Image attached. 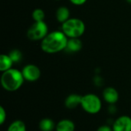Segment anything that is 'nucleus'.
<instances>
[{
  "mask_svg": "<svg viewBox=\"0 0 131 131\" xmlns=\"http://www.w3.org/2000/svg\"><path fill=\"white\" fill-rule=\"evenodd\" d=\"M68 38L62 31H54L48 33L41 42V48L43 51L48 54H54L66 49Z\"/></svg>",
  "mask_w": 131,
  "mask_h": 131,
  "instance_id": "f257e3e1",
  "label": "nucleus"
},
{
  "mask_svg": "<svg viewBox=\"0 0 131 131\" xmlns=\"http://www.w3.org/2000/svg\"><path fill=\"white\" fill-rule=\"evenodd\" d=\"M25 78L22 72L15 68H11L2 72L1 84L2 88L10 92L18 91L23 84Z\"/></svg>",
  "mask_w": 131,
  "mask_h": 131,
  "instance_id": "f03ea898",
  "label": "nucleus"
},
{
  "mask_svg": "<svg viewBox=\"0 0 131 131\" xmlns=\"http://www.w3.org/2000/svg\"><path fill=\"white\" fill-rule=\"evenodd\" d=\"M61 30L68 38H79L85 31V25L80 18H72L62 23Z\"/></svg>",
  "mask_w": 131,
  "mask_h": 131,
  "instance_id": "7ed1b4c3",
  "label": "nucleus"
},
{
  "mask_svg": "<svg viewBox=\"0 0 131 131\" xmlns=\"http://www.w3.org/2000/svg\"><path fill=\"white\" fill-rule=\"evenodd\" d=\"M81 106L85 112L91 114H96L101 111L102 103L96 94H87L82 96Z\"/></svg>",
  "mask_w": 131,
  "mask_h": 131,
  "instance_id": "20e7f679",
  "label": "nucleus"
},
{
  "mask_svg": "<svg viewBox=\"0 0 131 131\" xmlns=\"http://www.w3.org/2000/svg\"><path fill=\"white\" fill-rule=\"evenodd\" d=\"M48 34V27L44 21H35L27 31V36L31 41L42 40Z\"/></svg>",
  "mask_w": 131,
  "mask_h": 131,
  "instance_id": "39448f33",
  "label": "nucleus"
},
{
  "mask_svg": "<svg viewBox=\"0 0 131 131\" xmlns=\"http://www.w3.org/2000/svg\"><path fill=\"white\" fill-rule=\"evenodd\" d=\"M22 74L25 81L34 82L39 79L41 76V71L39 68L35 64H27L25 65L22 71Z\"/></svg>",
  "mask_w": 131,
  "mask_h": 131,
  "instance_id": "423d86ee",
  "label": "nucleus"
},
{
  "mask_svg": "<svg viewBox=\"0 0 131 131\" xmlns=\"http://www.w3.org/2000/svg\"><path fill=\"white\" fill-rule=\"evenodd\" d=\"M113 131H131V117L127 115L119 117L113 124Z\"/></svg>",
  "mask_w": 131,
  "mask_h": 131,
  "instance_id": "0eeeda50",
  "label": "nucleus"
},
{
  "mask_svg": "<svg viewBox=\"0 0 131 131\" xmlns=\"http://www.w3.org/2000/svg\"><path fill=\"white\" fill-rule=\"evenodd\" d=\"M103 97L107 103L114 104L119 100V94L114 88L107 87L103 91Z\"/></svg>",
  "mask_w": 131,
  "mask_h": 131,
  "instance_id": "6e6552de",
  "label": "nucleus"
},
{
  "mask_svg": "<svg viewBox=\"0 0 131 131\" xmlns=\"http://www.w3.org/2000/svg\"><path fill=\"white\" fill-rule=\"evenodd\" d=\"M81 99H82V96L78 94H71L66 97L64 101V105L68 109L70 110L75 109L79 105H81Z\"/></svg>",
  "mask_w": 131,
  "mask_h": 131,
  "instance_id": "1a4fd4ad",
  "label": "nucleus"
},
{
  "mask_svg": "<svg viewBox=\"0 0 131 131\" xmlns=\"http://www.w3.org/2000/svg\"><path fill=\"white\" fill-rule=\"evenodd\" d=\"M55 130L56 131H74L75 124L69 119H63L58 122Z\"/></svg>",
  "mask_w": 131,
  "mask_h": 131,
  "instance_id": "9d476101",
  "label": "nucleus"
},
{
  "mask_svg": "<svg viewBox=\"0 0 131 131\" xmlns=\"http://www.w3.org/2000/svg\"><path fill=\"white\" fill-rule=\"evenodd\" d=\"M82 48V43L79 38H68L66 50L70 52H78Z\"/></svg>",
  "mask_w": 131,
  "mask_h": 131,
  "instance_id": "9b49d317",
  "label": "nucleus"
},
{
  "mask_svg": "<svg viewBox=\"0 0 131 131\" xmlns=\"http://www.w3.org/2000/svg\"><path fill=\"white\" fill-rule=\"evenodd\" d=\"M56 18L61 23L65 22L67 20H68L70 18L69 9L65 6L59 7L56 11Z\"/></svg>",
  "mask_w": 131,
  "mask_h": 131,
  "instance_id": "f8f14e48",
  "label": "nucleus"
},
{
  "mask_svg": "<svg viewBox=\"0 0 131 131\" xmlns=\"http://www.w3.org/2000/svg\"><path fill=\"white\" fill-rule=\"evenodd\" d=\"M13 64L14 63L8 54L7 55L2 54L0 55V71L2 72H4L12 68V67Z\"/></svg>",
  "mask_w": 131,
  "mask_h": 131,
  "instance_id": "ddd939ff",
  "label": "nucleus"
},
{
  "mask_svg": "<svg viewBox=\"0 0 131 131\" xmlns=\"http://www.w3.org/2000/svg\"><path fill=\"white\" fill-rule=\"evenodd\" d=\"M56 125L52 119L43 118L39 122V129L41 131H53Z\"/></svg>",
  "mask_w": 131,
  "mask_h": 131,
  "instance_id": "4468645a",
  "label": "nucleus"
},
{
  "mask_svg": "<svg viewBox=\"0 0 131 131\" xmlns=\"http://www.w3.org/2000/svg\"><path fill=\"white\" fill-rule=\"evenodd\" d=\"M7 131H26V126L23 121L16 120L8 126Z\"/></svg>",
  "mask_w": 131,
  "mask_h": 131,
  "instance_id": "2eb2a0df",
  "label": "nucleus"
},
{
  "mask_svg": "<svg viewBox=\"0 0 131 131\" xmlns=\"http://www.w3.org/2000/svg\"><path fill=\"white\" fill-rule=\"evenodd\" d=\"M32 18L35 21H42L45 19V12L41 8H36L32 12Z\"/></svg>",
  "mask_w": 131,
  "mask_h": 131,
  "instance_id": "dca6fc26",
  "label": "nucleus"
},
{
  "mask_svg": "<svg viewBox=\"0 0 131 131\" xmlns=\"http://www.w3.org/2000/svg\"><path fill=\"white\" fill-rule=\"evenodd\" d=\"M11 58V59L12 60L13 63H18L21 60L22 58V54L21 53V51L18 49H14L12 51H10L9 54H8Z\"/></svg>",
  "mask_w": 131,
  "mask_h": 131,
  "instance_id": "f3484780",
  "label": "nucleus"
},
{
  "mask_svg": "<svg viewBox=\"0 0 131 131\" xmlns=\"http://www.w3.org/2000/svg\"><path fill=\"white\" fill-rule=\"evenodd\" d=\"M7 117V114H6V111L4 109V107L2 106L0 107V124L2 125Z\"/></svg>",
  "mask_w": 131,
  "mask_h": 131,
  "instance_id": "a211bd4d",
  "label": "nucleus"
},
{
  "mask_svg": "<svg viewBox=\"0 0 131 131\" xmlns=\"http://www.w3.org/2000/svg\"><path fill=\"white\" fill-rule=\"evenodd\" d=\"M97 131H113V129L108 125H101L97 128Z\"/></svg>",
  "mask_w": 131,
  "mask_h": 131,
  "instance_id": "6ab92c4d",
  "label": "nucleus"
},
{
  "mask_svg": "<svg viewBox=\"0 0 131 131\" xmlns=\"http://www.w3.org/2000/svg\"><path fill=\"white\" fill-rule=\"evenodd\" d=\"M70 2L75 5H81L84 4L87 2V0H70Z\"/></svg>",
  "mask_w": 131,
  "mask_h": 131,
  "instance_id": "aec40b11",
  "label": "nucleus"
},
{
  "mask_svg": "<svg viewBox=\"0 0 131 131\" xmlns=\"http://www.w3.org/2000/svg\"><path fill=\"white\" fill-rule=\"evenodd\" d=\"M127 2L128 3H130L131 4V0H127Z\"/></svg>",
  "mask_w": 131,
  "mask_h": 131,
  "instance_id": "412c9836",
  "label": "nucleus"
}]
</instances>
